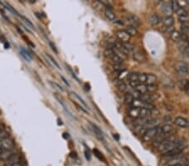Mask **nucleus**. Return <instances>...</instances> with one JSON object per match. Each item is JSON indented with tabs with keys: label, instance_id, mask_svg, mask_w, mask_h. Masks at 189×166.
<instances>
[{
	"label": "nucleus",
	"instance_id": "nucleus-1",
	"mask_svg": "<svg viewBox=\"0 0 189 166\" xmlns=\"http://www.w3.org/2000/svg\"><path fill=\"white\" fill-rule=\"evenodd\" d=\"M158 134H159V128L157 127L149 128L143 134V139L144 141L148 142V141H150L151 139H153L154 138L156 137Z\"/></svg>",
	"mask_w": 189,
	"mask_h": 166
},
{
	"label": "nucleus",
	"instance_id": "nucleus-2",
	"mask_svg": "<svg viewBox=\"0 0 189 166\" xmlns=\"http://www.w3.org/2000/svg\"><path fill=\"white\" fill-rule=\"evenodd\" d=\"M14 147V141L10 138H4L0 141V148L3 150H13Z\"/></svg>",
	"mask_w": 189,
	"mask_h": 166
},
{
	"label": "nucleus",
	"instance_id": "nucleus-3",
	"mask_svg": "<svg viewBox=\"0 0 189 166\" xmlns=\"http://www.w3.org/2000/svg\"><path fill=\"white\" fill-rule=\"evenodd\" d=\"M175 69L181 75H185V74H188L189 72L188 65L187 63L183 62V61L177 62L175 66Z\"/></svg>",
	"mask_w": 189,
	"mask_h": 166
},
{
	"label": "nucleus",
	"instance_id": "nucleus-4",
	"mask_svg": "<svg viewBox=\"0 0 189 166\" xmlns=\"http://www.w3.org/2000/svg\"><path fill=\"white\" fill-rule=\"evenodd\" d=\"M20 157L18 154H14L4 162V166H20Z\"/></svg>",
	"mask_w": 189,
	"mask_h": 166
},
{
	"label": "nucleus",
	"instance_id": "nucleus-5",
	"mask_svg": "<svg viewBox=\"0 0 189 166\" xmlns=\"http://www.w3.org/2000/svg\"><path fill=\"white\" fill-rule=\"evenodd\" d=\"M116 36L120 39V42H123V43H129L131 38V36L126 32V30H122V29L118 30L116 32Z\"/></svg>",
	"mask_w": 189,
	"mask_h": 166
},
{
	"label": "nucleus",
	"instance_id": "nucleus-6",
	"mask_svg": "<svg viewBox=\"0 0 189 166\" xmlns=\"http://www.w3.org/2000/svg\"><path fill=\"white\" fill-rule=\"evenodd\" d=\"M174 123L180 127H188L189 126V122L184 117H177L175 118Z\"/></svg>",
	"mask_w": 189,
	"mask_h": 166
},
{
	"label": "nucleus",
	"instance_id": "nucleus-7",
	"mask_svg": "<svg viewBox=\"0 0 189 166\" xmlns=\"http://www.w3.org/2000/svg\"><path fill=\"white\" fill-rule=\"evenodd\" d=\"M114 47L116 48V49H117L120 53L123 54V55H124V56H128V55H129V51H128L127 49L125 48L124 45L122 44L121 42H120V41H116L115 44H114Z\"/></svg>",
	"mask_w": 189,
	"mask_h": 166
},
{
	"label": "nucleus",
	"instance_id": "nucleus-8",
	"mask_svg": "<svg viewBox=\"0 0 189 166\" xmlns=\"http://www.w3.org/2000/svg\"><path fill=\"white\" fill-rule=\"evenodd\" d=\"M127 20H129V23L131 24V26H134L135 28L140 24V20L135 14H129V16L127 17Z\"/></svg>",
	"mask_w": 189,
	"mask_h": 166
},
{
	"label": "nucleus",
	"instance_id": "nucleus-9",
	"mask_svg": "<svg viewBox=\"0 0 189 166\" xmlns=\"http://www.w3.org/2000/svg\"><path fill=\"white\" fill-rule=\"evenodd\" d=\"M90 125L92 127V131L94 132L96 137L98 138L99 139H100V140H103V132L101 131V129H100L99 127H98L96 124L92 123H90Z\"/></svg>",
	"mask_w": 189,
	"mask_h": 166
},
{
	"label": "nucleus",
	"instance_id": "nucleus-10",
	"mask_svg": "<svg viewBox=\"0 0 189 166\" xmlns=\"http://www.w3.org/2000/svg\"><path fill=\"white\" fill-rule=\"evenodd\" d=\"M15 153L13 150H3L2 152V154H0V160L3 162L7 161L10 157L13 156Z\"/></svg>",
	"mask_w": 189,
	"mask_h": 166
},
{
	"label": "nucleus",
	"instance_id": "nucleus-11",
	"mask_svg": "<svg viewBox=\"0 0 189 166\" xmlns=\"http://www.w3.org/2000/svg\"><path fill=\"white\" fill-rule=\"evenodd\" d=\"M163 24H164L165 27H167V29L172 27L173 24H174V19H173V17H171V16H166L163 19Z\"/></svg>",
	"mask_w": 189,
	"mask_h": 166
},
{
	"label": "nucleus",
	"instance_id": "nucleus-12",
	"mask_svg": "<svg viewBox=\"0 0 189 166\" xmlns=\"http://www.w3.org/2000/svg\"><path fill=\"white\" fill-rule=\"evenodd\" d=\"M149 22L152 26H156L157 24H160V17L156 14H153L150 17Z\"/></svg>",
	"mask_w": 189,
	"mask_h": 166
},
{
	"label": "nucleus",
	"instance_id": "nucleus-13",
	"mask_svg": "<svg viewBox=\"0 0 189 166\" xmlns=\"http://www.w3.org/2000/svg\"><path fill=\"white\" fill-rule=\"evenodd\" d=\"M133 57L138 62H145V60H146L145 55L143 53H141L140 51H135L133 55Z\"/></svg>",
	"mask_w": 189,
	"mask_h": 166
},
{
	"label": "nucleus",
	"instance_id": "nucleus-14",
	"mask_svg": "<svg viewBox=\"0 0 189 166\" xmlns=\"http://www.w3.org/2000/svg\"><path fill=\"white\" fill-rule=\"evenodd\" d=\"M161 10L162 12L167 14V16H171V13H172V9H171V4H168L167 3H164L162 5H161Z\"/></svg>",
	"mask_w": 189,
	"mask_h": 166
},
{
	"label": "nucleus",
	"instance_id": "nucleus-15",
	"mask_svg": "<svg viewBox=\"0 0 189 166\" xmlns=\"http://www.w3.org/2000/svg\"><path fill=\"white\" fill-rule=\"evenodd\" d=\"M143 102L146 103V104H151L152 102H153V98L151 97V95L148 94L147 92L145 93V94H141L140 98H139Z\"/></svg>",
	"mask_w": 189,
	"mask_h": 166
},
{
	"label": "nucleus",
	"instance_id": "nucleus-16",
	"mask_svg": "<svg viewBox=\"0 0 189 166\" xmlns=\"http://www.w3.org/2000/svg\"><path fill=\"white\" fill-rule=\"evenodd\" d=\"M104 14H105L106 18H107L108 20H111V21H114L115 19H116V15H115V14L113 12V10L112 9H105V10H104Z\"/></svg>",
	"mask_w": 189,
	"mask_h": 166
},
{
	"label": "nucleus",
	"instance_id": "nucleus-17",
	"mask_svg": "<svg viewBox=\"0 0 189 166\" xmlns=\"http://www.w3.org/2000/svg\"><path fill=\"white\" fill-rule=\"evenodd\" d=\"M181 35L182 34L177 30H173L171 32V39L175 42H180L181 41Z\"/></svg>",
	"mask_w": 189,
	"mask_h": 166
},
{
	"label": "nucleus",
	"instance_id": "nucleus-18",
	"mask_svg": "<svg viewBox=\"0 0 189 166\" xmlns=\"http://www.w3.org/2000/svg\"><path fill=\"white\" fill-rule=\"evenodd\" d=\"M150 115H151V110L145 108H140V111H139V117L140 118H145Z\"/></svg>",
	"mask_w": 189,
	"mask_h": 166
},
{
	"label": "nucleus",
	"instance_id": "nucleus-19",
	"mask_svg": "<svg viewBox=\"0 0 189 166\" xmlns=\"http://www.w3.org/2000/svg\"><path fill=\"white\" fill-rule=\"evenodd\" d=\"M156 81V77L154 74H146V81L145 83L147 85L155 84Z\"/></svg>",
	"mask_w": 189,
	"mask_h": 166
},
{
	"label": "nucleus",
	"instance_id": "nucleus-20",
	"mask_svg": "<svg viewBox=\"0 0 189 166\" xmlns=\"http://www.w3.org/2000/svg\"><path fill=\"white\" fill-rule=\"evenodd\" d=\"M173 130V127L170 124H165L163 125L161 129H160V132L162 133V134H169Z\"/></svg>",
	"mask_w": 189,
	"mask_h": 166
},
{
	"label": "nucleus",
	"instance_id": "nucleus-21",
	"mask_svg": "<svg viewBox=\"0 0 189 166\" xmlns=\"http://www.w3.org/2000/svg\"><path fill=\"white\" fill-rule=\"evenodd\" d=\"M20 54H21V56H22L27 61H30V60H31V59H32V56L30 55V52H29V51H27L26 49L21 48V49H20Z\"/></svg>",
	"mask_w": 189,
	"mask_h": 166
},
{
	"label": "nucleus",
	"instance_id": "nucleus-22",
	"mask_svg": "<svg viewBox=\"0 0 189 166\" xmlns=\"http://www.w3.org/2000/svg\"><path fill=\"white\" fill-rule=\"evenodd\" d=\"M115 85H116V87L119 88V90L121 91H124L126 90V88H127L126 84L122 80H117L116 82H115Z\"/></svg>",
	"mask_w": 189,
	"mask_h": 166
},
{
	"label": "nucleus",
	"instance_id": "nucleus-23",
	"mask_svg": "<svg viewBox=\"0 0 189 166\" xmlns=\"http://www.w3.org/2000/svg\"><path fill=\"white\" fill-rule=\"evenodd\" d=\"M139 111H140V108H132L129 111V116L135 117V118L139 117Z\"/></svg>",
	"mask_w": 189,
	"mask_h": 166
},
{
	"label": "nucleus",
	"instance_id": "nucleus-24",
	"mask_svg": "<svg viewBox=\"0 0 189 166\" xmlns=\"http://www.w3.org/2000/svg\"><path fill=\"white\" fill-rule=\"evenodd\" d=\"M157 124H158L157 120H148V122L144 126L145 127H148V128H152V127H156Z\"/></svg>",
	"mask_w": 189,
	"mask_h": 166
},
{
	"label": "nucleus",
	"instance_id": "nucleus-25",
	"mask_svg": "<svg viewBox=\"0 0 189 166\" xmlns=\"http://www.w3.org/2000/svg\"><path fill=\"white\" fill-rule=\"evenodd\" d=\"M171 9H172V12H177L178 9H179L180 8V4L179 3L177 2V1H176V0H172L171 1Z\"/></svg>",
	"mask_w": 189,
	"mask_h": 166
},
{
	"label": "nucleus",
	"instance_id": "nucleus-26",
	"mask_svg": "<svg viewBox=\"0 0 189 166\" xmlns=\"http://www.w3.org/2000/svg\"><path fill=\"white\" fill-rule=\"evenodd\" d=\"M2 4H3V5H4V7H5V8H6V9H7L8 10H10V12H11V13H13L14 14H15V15H18V16H20V17L21 16L20 14H19V13H18V12H17L16 10L14 9V8H12V7L10 6V5L9 4V3H4V2H2Z\"/></svg>",
	"mask_w": 189,
	"mask_h": 166
},
{
	"label": "nucleus",
	"instance_id": "nucleus-27",
	"mask_svg": "<svg viewBox=\"0 0 189 166\" xmlns=\"http://www.w3.org/2000/svg\"><path fill=\"white\" fill-rule=\"evenodd\" d=\"M126 32L129 34L130 36H134V35H137V33H138V31H137V29L135 28V27H134V26H129L127 29H126Z\"/></svg>",
	"mask_w": 189,
	"mask_h": 166
},
{
	"label": "nucleus",
	"instance_id": "nucleus-28",
	"mask_svg": "<svg viewBox=\"0 0 189 166\" xmlns=\"http://www.w3.org/2000/svg\"><path fill=\"white\" fill-rule=\"evenodd\" d=\"M114 55H115V50L114 49H112V48H108V49H105V51H104V56L106 57H108V58L111 59Z\"/></svg>",
	"mask_w": 189,
	"mask_h": 166
},
{
	"label": "nucleus",
	"instance_id": "nucleus-29",
	"mask_svg": "<svg viewBox=\"0 0 189 166\" xmlns=\"http://www.w3.org/2000/svg\"><path fill=\"white\" fill-rule=\"evenodd\" d=\"M111 60L114 62V64L115 65H121L122 63H123V61H124V60L120 57L119 56H118V54H116L115 53V55L111 58Z\"/></svg>",
	"mask_w": 189,
	"mask_h": 166
},
{
	"label": "nucleus",
	"instance_id": "nucleus-30",
	"mask_svg": "<svg viewBox=\"0 0 189 166\" xmlns=\"http://www.w3.org/2000/svg\"><path fill=\"white\" fill-rule=\"evenodd\" d=\"M135 90L138 91L140 94H145L147 92V89H146V86L144 84H139L138 87H135Z\"/></svg>",
	"mask_w": 189,
	"mask_h": 166
},
{
	"label": "nucleus",
	"instance_id": "nucleus-31",
	"mask_svg": "<svg viewBox=\"0 0 189 166\" xmlns=\"http://www.w3.org/2000/svg\"><path fill=\"white\" fill-rule=\"evenodd\" d=\"M133 101H134V98L132 97V95H131L130 93H126V94L124 95V102H125L126 104L131 105L132 102H133Z\"/></svg>",
	"mask_w": 189,
	"mask_h": 166
},
{
	"label": "nucleus",
	"instance_id": "nucleus-32",
	"mask_svg": "<svg viewBox=\"0 0 189 166\" xmlns=\"http://www.w3.org/2000/svg\"><path fill=\"white\" fill-rule=\"evenodd\" d=\"M93 154H94V155L97 157L99 159L102 160V161H105V159H104V157H103V154L100 152L99 149H97V148H94V149H93Z\"/></svg>",
	"mask_w": 189,
	"mask_h": 166
},
{
	"label": "nucleus",
	"instance_id": "nucleus-33",
	"mask_svg": "<svg viewBox=\"0 0 189 166\" xmlns=\"http://www.w3.org/2000/svg\"><path fill=\"white\" fill-rule=\"evenodd\" d=\"M138 78H139V74H137V73H130L128 77L129 82L136 81H138Z\"/></svg>",
	"mask_w": 189,
	"mask_h": 166
},
{
	"label": "nucleus",
	"instance_id": "nucleus-34",
	"mask_svg": "<svg viewBox=\"0 0 189 166\" xmlns=\"http://www.w3.org/2000/svg\"><path fill=\"white\" fill-rule=\"evenodd\" d=\"M146 89H147V91L150 93H153V92H156V90H157V87L155 85V84H151V85H147L146 86Z\"/></svg>",
	"mask_w": 189,
	"mask_h": 166
},
{
	"label": "nucleus",
	"instance_id": "nucleus-35",
	"mask_svg": "<svg viewBox=\"0 0 189 166\" xmlns=\"http://www.w3.org/2000/svg\"><path fill=\"white\" fill-rule=\"evenodd\" d=\"M49 83H50V85L53 88H55V89H56V90H58V91H64L63 87H62L61 86H60L59 84H57V83H56V82H54V81H49Z\"/></svg>",
	"mask_w": 189,
	"mask_h": 166
},
{
	"label": "nucleus",
	"instance_id": "nucleus-36",
	"mask_svg": "<svg viewBox=\"0 0 189 166\" xmlns=\"http://www.w3.org/2000/svg\"><path fill=\"white\" fill-rule=\"evenodd\" d=\"M188 80H185V79H183V80H180L179 81H178V87H179L181 89H184L185 90V88L187 87V84H188Z\"/></svg>",
	"mask_w": 189,
	"mask_h": 166
},
{
	"label": "nucleus",
	"instance_id": "nucleus-37",
	"mask_svg": "<svg viewBox=\"0 0 189 166\" xmlns=\"http://www.w3.org/2000/svg\"><path fill=\"white\" fill-rule=\"evenodd\" d=\"M138 81H139V83H141V84H144V83H145V81H146V74H145V73L139 74Z\"/></svg>",
	"mask_w": 189,
	"mask_h": 166
},
{
	"label": "nucleus",
	"instance_id": "nucleus-38",
	"mask_svg": "<svg viewBox=\"0 0 189 166\" xmlns=\"http://www.w3.org/2000/svg\"><path fill=\"white\" fill-rule=\"evenodd\" d=\"M9 138V133L6 131V130H1L0 131V141L4 139V138Z\"/></svg>",
	"mask_w": 189,
	"mask_h": 166
},
{
	"label": "nucleus",
	"instance_id": "nucleus-39",
	"mask_svg": "<svg viewBox=\"0 0 189 166\" xmlns=\"http://www.w3.org/2000/svg\"><path fill=\"white\" fill-rule=\"evenodd\" d=\"M178 20L182 24H187L189 22V16L188 15H184V16H179Z\"/></svg>",
	"mask_w": 189,
	"mask_h": 166
},
{
	"label": "nucleus",
	"instance_id": "nucleus-40",
	"mask_svg": "<svg viewBox=\"0 0 189 166\" xmlns=\"http://www.w3.org/2000/svg\"><path fill=\"white\" fill-rule=\"evenodd\" d=\"M71 95H72L73 97H75V98H77V99H78V100L80 101V102H81V103H82V105H83V106H84L85 108H88V105L86 104V102H84V101H83V100H82V98H80L79 96H78V95L77 93H75V92H71Z\"/></svg>",
	"mask_w": 189,
	"mask_h": 166
},
{
	"label": "nucleus",
	"instance_id": "nucleus-41",
	"mask_svg": "<svg viewBox=\"0 0 189 166\" xmlns=\"http://www.w3.org/2000/svg\"><path fill=\"white\" fill-rule=\"evenodd\" d=\"M124 46H125V48L127 49L128 51H135V46L134 45H131V44H129V43H125V44H124Z\"/></svg>",
	"mask_w": 189,
	"mask_h": 166
},
{
	"label": "nucleus",
	"instance_id": "nucleus-42",
	"mask_svg": "<svg viewBox=\"0 0 189 166\" xmlns=\"http://www.w3.org/2000/svg\"><path fill=\"white\" fill-rule=\"evenodd\" d=\"M181 30L182 32V34L184 35H187L189 33V26L187 24H182L181 26Z\"/></svg>",
	"mask_w": 189,
	"mask_h": 166
},
{
	"label": "nucleus",
	"instance_id": "nucleus-43",
	"mask_svg": "<svg viewBox=\"0 0 189 166\" xmlns=\"http://www.w3.org/2000/svg\"><path fill=\"white\" fill-rule=\"evenodd\" d=\"M130 94L132 95V97L135 98V99H139V98H140V96H141V94L139 93L138 91H136L135 89L133 90Z\"/></svg>",
	"mask_w": 189,
	"mask_h": 166
},
{
	"label": "nucleus",
	"instance_id": "nucleus-44",
	"mask_svg": "<svg viewBox=\"0 0 189 166\" xmlns=\"http://www.w3.org/2000/svg\"><path fill=\"white\" fill-rule=\"evenodd\" d=\"M46 56H47V57H48V58L50 59V60H51V62L53 63V65H54V66H56V68H57V69H61L60 66H59V64H58V63L56 62V60L55 59L53 58L52 56H50V55H49V54H47Z\"/></svg>",
	"mask_w": 189,
	"mask_h": 166
},
{
	"label": "nucleus",
	"instance_id": "nucleus-45",
	"mask_svg": "<svg viewBox=\"0 0 189 166\" xmlns=\"http://www.w3.org/2000/svg\"><path fill=\"white\" fill-rule=\"evenodd\" d=\"M177 14H178V17L179 16H184V15H188V11L182 8H180L178 11L177 12Z\"/></svg>",
	"mask_w": 189,
	"mask_h": 166
},
{
	"label": "nucleus",
	"instance_id": "nucleus-46",
	"mask_svg": "<svg viewBox=\"0 0 189 166\" xmlns=\"http://www.w3.org/2000/svg\"><path fill=\"white\" fill-rule=\"evenodd\" d=\"M67 66V68H68V70H69V71H70V72H71V76H72V77H73V78L76 79V80H77V81H78V82H80V81H79V79H78V77H77V76H76V74H75V73L73 72V71H72V70H71V68L69 66Z\"/></svg>",
	"mask_w": 189,
	"mask_h": 166
},
{
	"label": "nucleus",
	"instance_id": "nucleus-47",
	"mask_svg": "<svg viewBox=\"0 0 189 166\" xmlns=\"http://www.w3.org/2000/svg\"><path fill=\"white\" fill-rule=\"evenodd\" d=\"M50 43V47H51V49L56 53V54H57L58 53V51H57V49H56V46H55V45H53V43H51V42H49Z\"/></svg>",
	"mask_w": 189,
	"mask_h": 166
},
{
	"label": "nucleus",
	"instance_id": "nucleus-48",
	"mask_svg": "<svg viewBox=\"0 0 189 166\" xmlns=\"http://www.w3.org/2000/svg\"><path fill=\"white\" fill-rule=\"evenodd\" d=\"M85 157L88 160H90L91 159V154H90L89 151L88 150H85Z\"/></svg>",
	"mask_w": 189,
	"mask_h": 166
},
{
	"label": "nucleus",
	"instance_id": "nucleus-49",
	"mask_svg": "<svg viewBox=\"0 0 189 166\" xmlns=\"http://www.w3.org/2000/svg\"><path fill=\"white\" fill-rule=\"evenodd\" d=\"M114 23L118 24H120V25H124V22H122V20H114Z\"/></svg>",
	"mask_w": 189,
	"mask_h": 166
},
{
	"label": "nucleus",
	"instance_id": "nucleus-50",
	"mask_svg": "<svg viewBox=\"0 0 189 166\" xmlns=\"http://www.w3.org/2000/svg\"><path fill=\"white\" fill-rule=\"evenodd\" d=\"M61 79H62V81H64V83H65V84H66V85H67V87H70V83L68 82V81H67V80H66V79L64 78L63 77H61Z\"/></svg>",
	"mask_w": 189,
	"mask_h": 166
},
{
	"label": "nucleus",
	"instance_id": "nucleus-51",
	"mask_svg": "<svg viewBox=\"0 0 189 166\" xmlns=\"http://www.w3.org/2000/svg\"><path fill=\"white\" fill-rule=\"evenodd\" d=\"M170 166H185V165H183V164H182V163H177V164L171 165Z\"/></svg>",
	"mask_w": 189,
	"mask_h": 166
},
{
	"label": "nucleus",
	"instance_id": "nucleus-52",
	"mask_svg": "<svg viewBox=\"0 0 189 166\" xmlns=\"http://www.w3.org/2000/svg\"><path fill=\"white\" fill-rule=\"evenodd\" d=\"M114 138H116V140H119V138H120L118 134H114Z\"/></svg>",
	"mask_w": 189,
	"mask_h": 166
},
{
	"label": "nucleus",
	"instance_id": "nucleus-53",
	"mask_svg": "<svg viewBox=\"0 0 189 166\" xmlns=\"http://www.w3.org/2000/svg\"><path fill=\"white\" fill-rule=\"evenodd\" d=\"M3 129H4V126H3L2 123H0V131H1V130H3Z\"/></svg>",
	"mask_w": 189,
	"mask_h": 166
},
{
	"label": "nucleus",
	"instance_id": "nucleus-54",
	"mask_svg": "<svg viewBox=\"0 0 189 166\" xmlns=\"http://www.w3.org/2000/svg\"><path fill=\"white\" fill-rule=\"evenodd\" d=\"M186 92H187V94H188V95L189 96V88H188V89H187V90H186Z\"/></svg>",
	"mask_w": 189,
	"mask_h": 166
},
{
	"label": "nucleus",
	"instance_id": "nucleus-55",
	"mask_svg": "<svg viewBox=\"0 0 189 166\" xmlns=\"http://www.w3.org/2000/svg\"><path fill=\"white\" fill-rule=\"evenodd\" d=\"M3 149H2V148H0V154H2V152H3Z\"/></svg>",
	"mask_w": 189,
	"mask_h": 166
},
{
	"label": "nucleus",
	"instance_id": "nucleus-56",
	"mask_svg": "<svg viewBox=\"0 0 189 166\" xmlns=\"http://www.w3.org/2000/svg\"><path fill=\"white\" fill-rule=\"evenodd\" d=\"M185 166H189V160H188V163H187V164L185 165Z\"/></svg>",
	"mask_w": 189,
	"mask_h": 166
},
{
	"label": "nucleus",
	"instance_id": "nucleus-57",
	"mask_svg": "<svg viewBox=\"0 0 189 166\" xmlns=\"http://www.w3.org/2000/svg\"><path fill=\"white\" fill-rule=\"evenodd\" d=\"M188 49H189V40L188 41Z\"/></svg>",
	"mask_w": 189,
	"mask_h": 166
}]
</instances>
